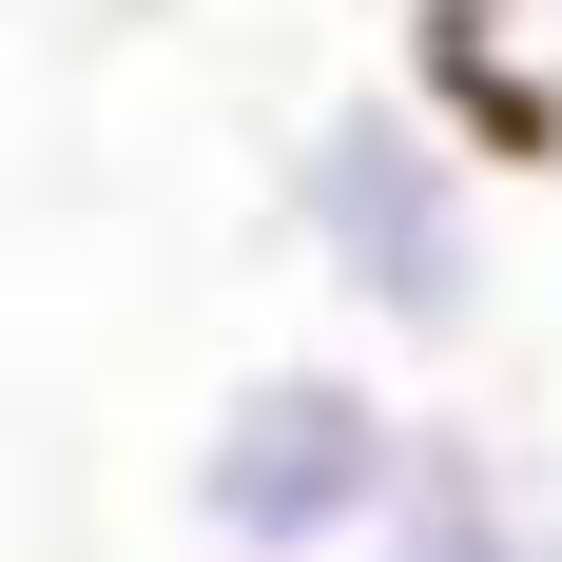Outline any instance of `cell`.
<instances>
[{
	"instance_id": "5",
	"label": "cell",
	"mask_w": 562,
	"mask_h": 562,
	"mask_svg": "<svg viewBox=\"0 0 562 562\" xmlns=\"http://www.w3.org/2000/svg\"><path fill=\"white\" fill-rule=\"evenodd\" d=\"M543 543H562V505H543Z\"/></svg>"
},
{
	"instance_id": "3",
	"label": "cell",
	"mask_w": 562,
	"mask_h": 562,
	"mask_svg": "<svg viewBox=\"0 0 562 562\" xmlns=\"http://www.w3.org/2000/svg\"><path fill=\"white\" fill-rule=\"evenodd\" d=\"M524 543H543V485H524L465 407H407L389 505H369V562H524Z\"/></svg>"
},
{
	"instance_id": "2",
	"label": "cell",
	"mask_w": 562,
	"mask_h": 562,
	"mask_svg": "<svg viewBox=\"0 0 562 562\" xmlns=\"http://www.w3.org/2000/svg\"><path fill=\"white\" fill-rule=\"evenodd\" d=\"M389 447H407V389L389 369H349V349H272V369H233L194 465H175V524L214 562H349L369 505H389Z\"/></svg>"
},
{
	"instance_id": "1",
	"label": "cell",
	"mask_w": 562,
	"mask_h": 562,
	"mask_svg": "<svg viewBox=\"0 0 562 562\" xmlns=\"http://www.w3.org/2000/svg\"><path fill=\"white\" fill-rule=\"evenodd\" d=\"M272 214L311 252L369 349H485V291H505V156L465 136L447 98H311L272 156Z\"/></svg>"
},
{
	"instance_id": "4",
	"label": "cell",
	"mask_w": 562,
	"mask_h": 562,
	"mask_svg": "<svg viewBox=\"0 0 562 562\" xmlns=\"http://www.w3.org/2000/svg\"><path fill=\"white\" fill-rule=\"evenodd\" d=\"M427 98L505 175H562V0H427Z\"/></svg>"
}]
</instances>
